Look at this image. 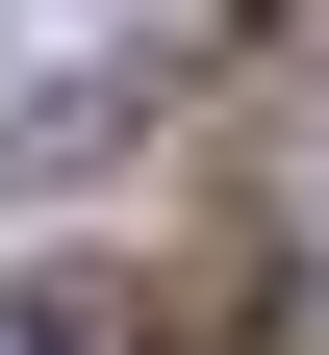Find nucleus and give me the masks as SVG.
Listing matches in <instances>:
<instances>
[{
    "instance_id": "1",
    "label": "nucleus",
    "mask_w": 329,
    "mask_h": 355,
    "mask_svg": "<svg viewBox=\"0 0 329 355\" xmlns=\"http://www.w3.org/2000/svg\"><path fill=\"white\" fill-rule=\"evenodd\" d=\"M0 355H152V330H127V279H51V304H26Z\"/></svg>"
}]
</instances>
